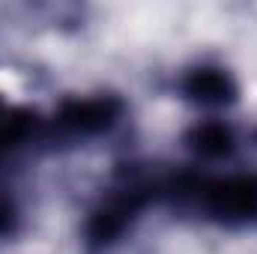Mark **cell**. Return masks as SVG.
<instances>
[{
    "label": "cell",
    "mask_w": 257,
    "mask_h": 254,
    "mask_svg": "<svg viewBox=\"0 0 257 254\" xmlns=\"http://www.w3.org/2000/svg\"><path fill=\"white\" fill-rule=\"evenodd\" d=\"M200 206L221 224L257 221V174H227L200 186Z\"/></svg>",
    "instance_id": "cell-1"
},
{
    "label": "cell",
    "mask_w": 257,
    "mask_h": 254,
    "mask_svg": "<svg viewBox=\"0 0 257 254\" xmlns=\"http://www.w3.org/2000/svg\"><path fill=\"white\" fill-rule=\"evenodd\" d=\"M120 117L123 102L117 96H78L63 102V108L57 111V126L78 138H96L111 132Z\"/></svg>",
    "instance_id": "cell-2"
},
{
    "label": "cell",
    "mask_w": 257,
    "mask_h": 254,
    "mask_svg": "<svg viewBox=\"0 0 257 254\" xmlns=\"http://www.w3.org/2000/svg\"><path fill=\"white\" fill-rule=\"evenodd\" d=\"M144 209V194L141 191H126V194H117L111 200H105L102 206H96L84 224V236L90 245H114L117 239H123L132 221L138 218V212Z\"/></svg>",
    "instance_id": "cell-3"
},
{
    "label": "cell",
    "mask_w": 257,
    "mask_h": 254,
    "mask_svg": "<svg viewBox=\"0 0 257 254\" xmlns=\"http://www.w3.org/2000/svg\"><path fill=\"white\" fill-rule=\"evenodd\" d=\"M180 90L200 108H224L239 96V84L224 66H194L183 75Z\"/></svg>",
    "instance_id": "cell-4"
},
{
    "label": "cell",
    "mask_w": 257,
    "mask_h": 254,
    "mask_svg": "<svg viewBox=\"0 0 257 254\" xmlns=\"http://www.w3.org/2000/svg\"><path fill=\"white\" fill-rule=\"evenodd\" d=\"M186 144H189V150H192L194 156L215 162V159H227L236 150V135H233V129L227 126V123H221V120H203V123H197L189 132Z\"/></svg>",
    "instance_id": "cell-5"
},
{
    "label": "cell",
    "mask_w": 257,
    "mask_h": 254,
    "mask_svg": "<svg viewBox=\"0 0 257 254\" xmlns=\"http://www.w3.org/2000/svg\"><path fill=\"white\" fill-rule=\"evenodd\" d=\"M18 221H21V212H18L15 200H9V197L0 194V239L12 236L18 230Z\"/></svg>",
    "instance_id": "cell-6"
}]
</instances>
